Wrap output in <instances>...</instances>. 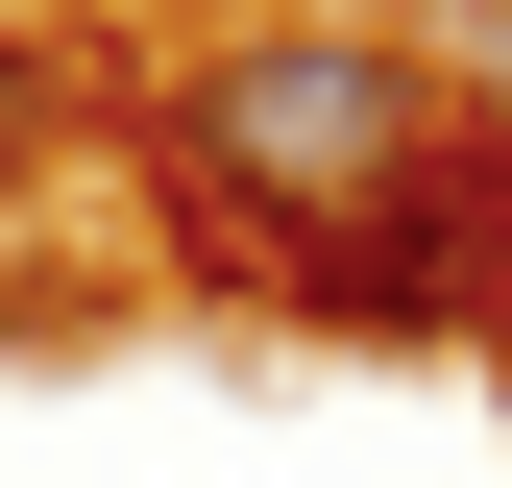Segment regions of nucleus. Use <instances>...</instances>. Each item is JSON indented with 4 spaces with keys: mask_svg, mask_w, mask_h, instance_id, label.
<instances>
[{
    "mask_svg": "<svg viewBox=\"0 0 512 488\" xmlns=\"http://www.w3.org/2000/svg\"><path fill=\"white\" fill-rule=\"evenodd\" d=\"M464 122V74H439L415 25H366V0H244V25H196L147 74V171L196 196V269L269 293L293 244H342L391 171Z\"/></svg>",
    "mask_w": 512,
    "mask_h": 488,
    "instance_id": "1",
    "label": "nucleus"
},
{
    "mask_svg": "<svg viewBox=\"0 0 512 488\" xmlns=\"http://www.w3.org/2000/svg\"><path fill=\"white\" fill-rule=\"evenodd\" d=\"M269 318H317V342H488L512 318V122H439L342 244L269 269Z\"/></svg>",
    "mask_w": 512,
    "mask_h": 488,
    "instance_id": "2",
    "label": "nucleus"
}]
</instances>
